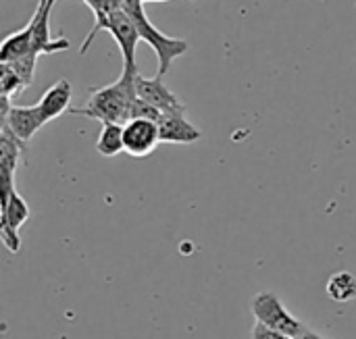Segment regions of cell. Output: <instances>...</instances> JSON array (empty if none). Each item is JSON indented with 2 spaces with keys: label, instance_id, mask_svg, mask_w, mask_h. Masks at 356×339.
Instances as JSON below:
<instances>
[{
  "label": "cell",
  "instance_id": "cell-2",
  "mask_svg": "<svg viewBox=\"0 0 356 339\" xmlns=\"http://www.w3.org/2000/svg\"><path fill=\"white\" fill-rule=\"evenodd\" d=\"M121 8L127 10V13L131 15L136 27H138V31H140L142 42L150 44V48L154 50V54H156V58H159L156 77H165L167 71H169V67H171V63H173L177 56H181V54L188 52V42H186V40H179V38L165 35L163 31H159V29L150 23L148 15H146V10H144V2H142V0H123V6H121Z\"/></svg>",
  "mask_w": 356,
  "mask_h": 339
},
{
  "label": "cell",
  "instance_id": "cell-13",
  "mask_svg": "<svg viewBox=\"0 0 356 339\" xmlns=\"http://www.w3.org/2000/svg\"><path fill=\"white\" fill-rule=\"evenodd\" d=\"M325 292H327V298L338 304H346L350 300H356V277L350 271L334 273L327 279Z\"/></svg>",
  "mask_w": 356,
  "mask_h": 339
},
{
  "label": "cell",
  "instance_id": "cell-14",
  "mask_svg": "<svg viewBox=\"0 0 356 339\" xmlns=\"http://www.w3.org/2000/svg\"><path fill=\"white\" fill-rule=\"evenodd\" d=\"M96 150L102 156H117L125 152V140H123V125L119 123H102L100 135L96 140Z\"/></svg>",
  "mask_w": 356,
  "mask_h": 339
},
{
  "label": "cell",
  "instance_id": "cell-10",
  "mask_svg": "<svg viewBox=\"0 0 356 339\" xmlns=\"http://www.w3.org/2000/svg\"><path fill=\"white\" fill-rule=\"evenodd\" d=\"M136 94L140 100L148 102L150 106H154L161 113H179L186 115V104L163 83V77H144V75H136Z\"/></svg>",
  "mask_w": 356,
  "mask_h": 339
},
{
  "label": "cell",
  "instance_id": "cell-1",
  "mask_svg": "<svg viewBox=\"0 0 356 339\" xmlns=\"http://www.w3.org/2000/svg\"><path fill=\"white\" fill-rule=\"evenodd\" d=\"M136 75L138 71L123 69L121 77L108 85L94 88L90 92V98L83 106L71 108V115H81L96 119L100 123H119L125 125L129 121V110L134 100L138 98L136 94Z\"/></svg>",
  "mask_w": 356,
  "mask_h": 339
},
{
  "label": "cell",
  "instance_id": "cell-9",
  "mask_svg": "<svg viewBox=\"0 0 356 339\" xmlns=\"http://www.w3.org/2000/svg\"><path fill=\"white\" fill-rule=\"evenodd\" d=\"M123 140H125V152L134 158H144L150 152L156 150L161 144L159 123L148 119H129L123 125Z\"/></svg>",
  "mask_w": 356,
  "mask_h": 339
},
{
  "label": "cell",
  "instance_id": "cell-12",
  "mask_svg": "<svg viewBox=\"0 0 356 339\" xmlns=\"http://www.w3.org/2000/svg\"><path fill=\"white\" fill-rule=\"evenodd\" d=\"M71 98H73V85L71 81L67 79H58L54 85H50L42 98L35 102L40 113H42V119L44 123H50L54 119H58L63 113L69 110V104H71Z\"/></svg>",
  "mask_w": 356,
  "mask_h": 339
},
{
  "label": "cell",
  "instance_id": "cell-8",
  "mask_svg": "<svg viewBox=\"0 0 356 339\" xmlns=\"http://www.w3.org/2000/svg\"><path fill=\"white\" fill-rule=\"evenodd\" d=\"M2 102V125H6L21 142H29L46 123L38 104L33 106H13L8 98H0Z\"/></svg>",
  "mask_w": 356,
  "mask_h": 339
},
{
  "label": "cell",
  "instance_id": "cell-15",
  "mask_svg": "<svg viewBox=\"0 0 356 339\" xmlns=\"http://www.w3.org/2000/svg\"><path fill=\"white\" fill-rule=\"evenodd\" d=\"M81 2H86L88 8H90L92 15H94L92 31L88 33V38L83 40L81 50H79V54H86L88 48H90V44L94 42L96 33L102 31V25H104V21H106V15H108L111 10H115V8H121V6H123V0H81Z\"/></svg>",
  "mask_w": 356,
  "mask_h": 339
},
{
  "label": "cell",
  "instance_id": "cell-18",
  "mask_svg": "<svg viewBox=\"0 0 356 339\" xmlns=\"http://www.w3.org/2000/svg\"><path fill=\"white\" fill-rule=\"evenodd\" d=\"M252 339H294V338L284 336V333H280V331H275V329H269V327H265V325L257 323V325L252 327Z\"/></svg>",
  "mask_w": 356,
  "mask_h": 339
},
{
  "label": "cell",
  "instance_id": "cell-19",
  "mask_svg": "<svg viewBox=\"0 0 356 339\" xmlns=\"http://www.w3.org/2000/svg\"><path fill=\"white\" fill-rule=\"evenodd\" d=\"M296 339H327V338H323V336H319V333H315V331H311V329L307 327V331H305L300 338H296Z\"/></svg>",
  "mask_w": 356,
  "mask_h": 339
},
{
  "label": "cell",
  "instance_id": "cell-11",
  "mask_svg": "<svg viewBox=\"0 0 356 339\" xmlns=\"http://www.w3.org/2000/svg\"><path fill=\"white\" fill-rule=\"evenodd\" d=\"M159 133H161V142L165 144H194L202 138V131L198 127H194L186 115L179 113H163L161 121H159Z\"/></svg>",
  "mask_w": 356,
  "mask_h": 339
},
{
  "label": "cell",
  "instance_id": "cell-17",
  "mask_svg": "<svg viewBox=\"0 0 356 339\" xmlns=\"http://www.w3.org/2000/svg\"><path fill=\"white\" fill-rule=\"evenodd\" d=\"M161 117H163V113H161V110H156L154 106H150L148 102H144V100H140V98H136V100H134L131 110H129V119H148V121L159 123V121H161Z\"/></svg>",
  "mask_w": 356,
  "mask_h": 339
},
{
  "label": "cell",
  "instance_id": "cell-4",
  "mask_svg": "<svg viewBox=\"0 0 356 339\" xmlns=\"http://www.w3.org/2000/svg\"><path fill=\"white\" fill-rule=\"evenodd\" d=\"M102 31H108L119 50H121V56H123V69H131V71H138L136 67V48L138 44L142 42L140 38V31L131 19V15L123 8H115L106 15V21L102 25Z\"/></svg>",
  "mask_w": 356,
  "mask_h": 339
},
{
  "label": "cell",
  "instance_id": "cell-16",
  "mask_svg": "<svg viewBox=\"0 0 356 339\" xmlns=\"http://www.w3.org/2000/svg\"><path fill=\"white\" fill-rule=\"evenodd\" d=\"M29 88L23 77L8 65L0 63V92H2V98H13V96H19L23 94V90Z\"/></svg>",
  "mask_w": 356,
  "mask_h": 339
},
{
  "label": "cell",
  "instance_id": "cell-5",
  "mask_svg": "<svg viewBox=\"0 0 356 339\" xmlns=\"http://www.w3.org/2000/svg\"><path fill=\"white\" fill-rule=\"evenodd\" d=\"M56 0H38L33 17L29 19L27 27L31 31V52L40 58L42 54H54L69 48L67 38H52L50 35V10Z\"/></svg>",
  "mask_w": 356,
  "mask_h": 339
},
{
  "label": "cell",
  "instance_id": "cell-6",
  "mask_svg": "<svg viewBox=\"0 0 356 339\" xmlns=\"http://www.w3.org/2000/svg\"><path fill=\"white\" fill-rule=\"evenodd\" d=\"M29 215H31L29 204L19 196L17 190L0 206V240L6 246V250L13 252V254H17L21 250L19 229L29 219Z\"/></svg>",
  "mask_w": 356,
  "mask_h": 339
},
{
  "label": "cell",
  "instance_id": "cell-3",
  "mask_svg": "<svg viewBox=\"0 0 356 339\" xmlns=\"http://www.w3.org/2000/svg\"><path fill=\"white\" fill-rule=\"evenodd\" d=\"M250 308H252L257 323H261L269 329H275L284 336L296 339L307 331V325L300 319H296L292 313H288L284 302L273 292H259L252 298Z\"/></svg>",
  "mask_w": 356,
  "mask_h": 339
},
{
  "label": "cell",
  "instance_id": "cell-7",
  "mask_svg": "<svg viewBox=\"0 0 356 339\" xmlns=\"http://www.w3.org/2000/svg\"><path fill=\"white\" fill-rule=\"evenodd\" d=\"M25 150V142H21L6 125H2L0 133V198L2 202L15 192V173L21 163Z\"/></svg>",
  "mask_w": 356,
  "mask_h": 339
},
{
  "label": "cell",
  "instance_id": "cell-20",
  "mask_svg": "<svg viewBox=\"0 0 356 339\" xmlns=\"http://www.w3.org/2000/svg\"><path fill=\"white\" fill-rule=\"evenodd\" d=\"M142 2L146 4V2H167V0H142Z\"/></svg>",
  "mask_w": 356,
  "mask_h": 339
}]
</instances>
